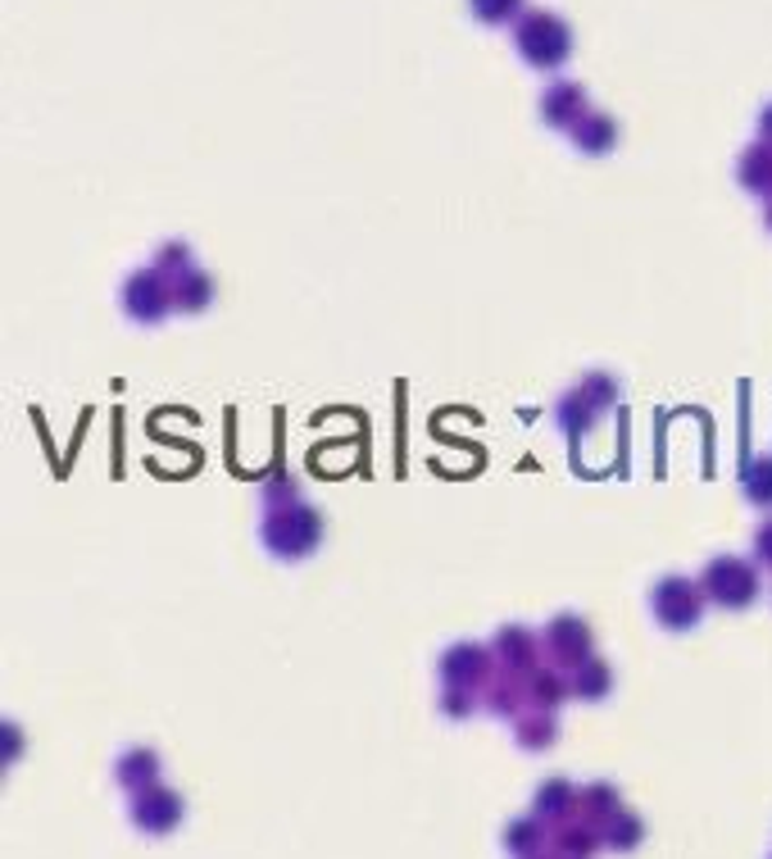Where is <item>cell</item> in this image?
Listing matches in <instances>:
<instances>
[{"mask_svg": "<svg viewBox=\"0 0 772 859\" xmlns=\"http://www.w3.org/2000/svg\"><path fill=\"white\" fill-rule=\"evenodd\" d=\"M513 10H519V0H473V14L486 23H505L513 18Z\"/></svg>", "mask_w": 772, "mask_h": 859, "instance_id": "3", "label": "cell"}, {"mask_svg": "<svg viewBox=\"0 0 772 859\" xmlns=\"http://www.w3.org/2000/svg\"><path fill=\"white\" fill-rule=\"evenodd\" d=\"M577 137H582V150L590 146V150H609V141H613V123L609 119H590V133L586 128H577Z\"/></svg>", "mask_w": 772, "mask_h": 859, "instance_id": "4", "label": "cell"}, {"mask_svg": "<svg viewBox=\"0 0 772 859\" xmlns=\"http://www.w3.org/2000/svg\"><path fill=\"white\" fill-rule=\"evenodd\" d=\"M577 105H582V91L563 83V87H555V91L546 96V119H550V123H569V119L577 114Z\"/></svg>", "mask_w": 772, "mask_h": 859, "instance_id": "2", "label": "cell"}, {"mask_svg": "<svg viewBox=\"0 0 772 859\" xmlns=\"http://www.w3.org/2000/svg\"><path fill=\"white\" fill-rule=\"evenodd\" d=\"M569 46H573L569 23L555 18V14H527V18L519 23V50H523V60H532L536 69L563 64Z\"/></svg>", "mask_w": 772, "mask_h": 859, "instance_id": "1", "label": "cell"}]
</instances>
